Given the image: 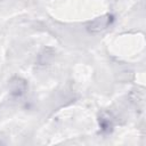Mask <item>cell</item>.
<instances>
[{
	"label": "cell",
	"mask_w": 146,
	"mask_h": 146,
	"mask_svg": "<svg viewBox=\"0 0 146 146\" xmlns=\"http://www.w3.org/2000/svg\"><path fill=\"white\" fill-rule=\"evenodd\" d=\"M8 88L13 96L19 97L25 94V91L27 89V84L24 79H22L19 76H14L13 79H10V81L8 83Z\"/></svg>",
	"instance_id": "cell-1"
}]
</instances>
